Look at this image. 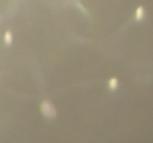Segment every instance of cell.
Masks as SVG:
<instances>
[{"label": "cell", "mask_w": 153, "mask_h": 143, "mask_svg": "<svg viewBox=\"0 0 153 143\" xmlns=\"http://www.w3.org/2000/svg\"><path fill=\"white\" fill-rule=\"evenodd\" d=\"M40 111L47 119H53L56 116V109L50 101H44L40 104Z\"/></svg>", "instance_id": "cell-1"}, {"label": "cell", "mask_w": 153, "mask_h": 143, "mask_svg": "<svg viewBox=\"0 0 153 143\" xmlns=\"http://www.w3.org/2000/svg\"><path fill=\"white\" fill-rule=\"evenodd\" d=\"M108 87L111 90H115L118 87V80L116 78H112L108 81Z\"/></svg>", "instance_id": "cell-3"}, {"label": "cell", "mask_w": 153, "mask_h": 143, "mask_svg": "<svg viewBox=\"0 0 153 143\" xmlns=\"http://www.w3.org/2000/svg\"><path fill=\"white\" fill-rule=\"evenodd\" d=\"M144 14H145V12H144V9L143 7H139L137 10H136L135 12V19L137 20H141V19H144Z\"/></svg>", "instance_id": "cell-2"}]
</instances>
